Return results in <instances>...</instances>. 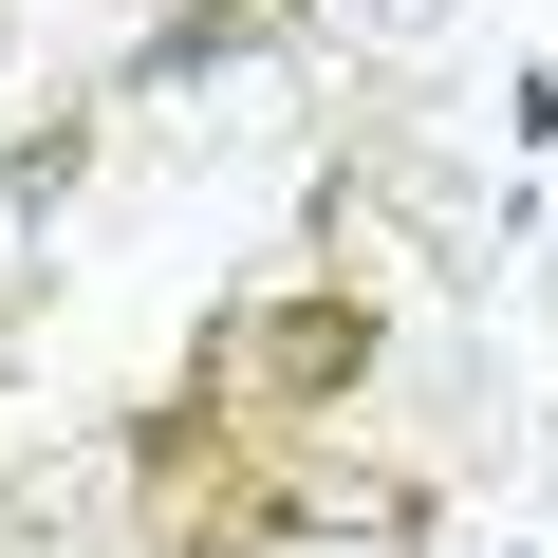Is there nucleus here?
Masks as SVG:
<instances>
[{
  "label": "nucleus",
  "instance_id": "obj_1",
  "mask_svg": "<svg viewBox=\"0 0 558 558\" xmlns=\"http://www.w3.org/2000/svg\"><path fill=\"white\" fill-rule=\"evenodd\" d=\"M354 38H391V57H410V38H447V0H354Z\"/></svg>",
  "mask_w": 558,
  "mask_h": 558
}]
</instances>
